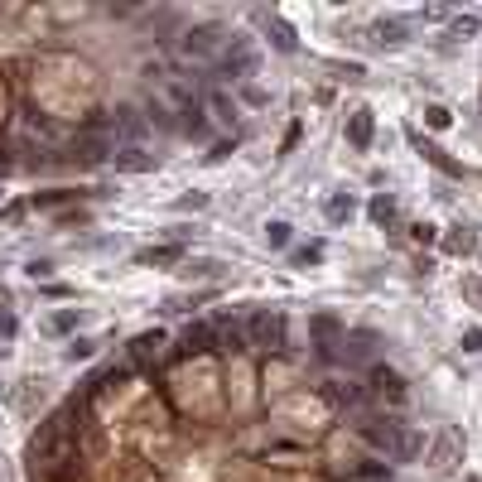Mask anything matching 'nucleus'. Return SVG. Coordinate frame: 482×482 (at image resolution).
<instances>
[{
  "label": "nucleus",
  "instance_id": "obj_18",
  "mask_svg": "<svg viewBox=\"0 0 482 482\" xmlns=\"http://www.w3.org/2000/svg\"><path fill=\"white\" fill-rule=\"evenodd\" d=\"M420 150H425V160L434 164V169H439V174H449V179H458V174H463V169H458V164L449 160V155H444V150H439V145H420Z\"/></svg>",
  "mask_w": 482,
  "mask_h": 482
},
{
  "label": "nucleus",
  "instance_id": "obj_12",
  "mask_svg": "<svg viewBox=\"0 0 482 482\" xmlns=\"http://www.w3.org/2000/svg\"><path fill=\"white\" fill-rule=\"evenodd\" d=\"M266 29H270V39H275V49H280V54H295V49H299L295 29L285 25V20H275V15H266Z\"/></svg>",
  "mask_w": 482,
  "mask_h": 482
},
{
  "label": "nucleus",
  "instance_id": "obj_23",
  "mask_svg": "<svg viewBox=\"0 0 482 482\" xmlns=\"http://www.w3.org/2000/svg\"><path fill=\"white\" fill-rule=\"evenodd\" d=\"M78 323H82V309H58L54 319H49V328H54V333H73Z\"/></svg>",
  "mask_w": 482,
  "mask_h": 482
},
{
  "label": "nucleus",
  "instance_id": "obj_24",
  "mask_svg": "<svg viewBox=\"0 0 482 482\" xmlns=\"http://www.w3.org/2000/svg\"><path fill=\"white\" fill-rule=\"evenodd\" d=\"M319 261H323V241H309L295 251V266H319Z\"/></svg>",
  "mask_w": 482,
  "mask_h": 482
},
{
  "label": "nucleus",
  "instance_id": "obj_9",
  "mask_svg": "<svg viewBox=\"0 0 482 482\" xmlns=\"http://www.w3.org/2000/svg\"><path fill=\"white\" fill-rule=\"evenodd\" d=\"M203 111L213 116L217 126H237V102H232L222 87H213V92H208V107H203Z\"/></svg>",
  "mask_w": 482,
  "mask_h": 482
},
{
  "label": "nucleus",
  "instance_id": "obj_21",
  "mask_svg": "<svg viewBox=\"0 0 482 482\" xmlns=\"http://www.w3.org/2000/svg\"><path fill=\"white\" fill-rule=\"evenodd\" d=\"M290 237H295V227H290V222H270V227H266L270 251H285V246H290Z\"/></svg>",
  "mask_w": 482,
  "mask_h": 482
},
{
  "label": "nucleus",
  "instance_id": "obj_30",
  "mask_svg": "<svg viewBox=\"0 0 482 482\" xmlns=\"http://www.w3.org/2000/svg\"><path fill=\"white\" fill-rule=\"evenodd\" d=\"M179 208H208V193H188V198H179Z\"/></svg>",
  "mask_w": 482,
  "mask_h": 482
},
{
  "label": "nucleus",
  "instance_id": "obj_33",
  "mask_svg": "<svg viewBox=\"0 0 482 482\" xmlns=\"http://www.w3.org/2000/svg\"><path fill=\"white\" fill-rule=\"evenodd\" d=\"M0 401H5V386H0Z\"/></svg>",
  "mask_w": 482,
  "mask_h": 482
},
{
  "label": "nucleus",
  "instance_id": "obj_10",
  "mask_svg": "<svg viewBox=\"0 0 482 482\" xmlns=\"http://www.w3.org/2000/svg\"><path fill=\"white\" fill-rule=\"evenodd\" d=\"M160 333H140V338H135L131 343V362L135 367H150V362H155V357H160Z\"/></svg>",
  "mask_w": 482,
  "mask_h": 482
},
{
  "label": "nucleus",
  "instance_id": "obj_35",
  "mask_svg": "<svg viewBox=\"0 0 482 482\" xmlns=\"http://www.w3.org/2000/svg\"><path fill=\"white\" fill-rule=\"evenodd\" d=\"M478 290H482V285H478Z\"/></svg>",
  "mask_w": 482,
  "mask_h": 482
},
{
  "label": "nucleus",
  "instance_id": "obj_22",
  "mask_svg": "<svg viewBox=\"0 0 482 482\" xmlns=\"http://www.w3.org/2000/svg\"><path fill=\"white\" fill-rule=\"evenodd\" d=\"M376 44H405V25L401 20H381L376 25Z\"/></svg>",
  "mask_w": 482,
  "mask_h": 482
},
{
  "label": "nucleus",
  "instance_id": "obj_6",
  "mask_svg": "<svg viewBox=\"0 0 482 482\" xmlns=\"http://www.w3.org/2000/svg\"><path fill=\"white\" fill-rule=\"evenodd\" d=\"M372 135H376V116L367 107H357L348 116V145H352V150H367V145H372Z\"/></svg>",
  "mask_w": 482,
  "mask_h": 482
},
{
  "label": "nucleus",
  "instance_id": "obj_16",
  "mask_svg": "<svg viewBox=\"0 0 482 482\" xmlns=\"http://www.w3.org/2000/svg\"><path fill=\"white\" fill-rule=\"evenodd\" d=\"M73 198H82L78 188H49V193H34L29 203H34V208H54V203H73Z\"/></svg>",
  "mask_w": 482,
  "mask_h": 482
},
{
  "label": "nucleus",
  "instance_id": "obj_17",
  "mask_svg": "<svg viewBox=\"0 0 482 482\" xmlns=\"http://www.w3.org/2000/svg\"><path fill=\"white\" fill-rule=\"evenodd\" d=\"M179 256H184L179 246H150V251H140V261H145V266H174Z\"/></svg>",
  "mask_w": 482,
  "mask_h": 482
},
{
  "label": "nucleus",
  "instance_id": "obj_27",
  "mask_svg": "<svg viewBox=\"0 0 482 482\" xmlns=\"http://www.w3.org/2000/svg\"><path fill=\"white\" fill-rule=\"evenodd\" d=\"M478 20H473V15H458V20H454V34H458V39H468V34H478Z\"/></svg>",
  "mask_w": 482,
  "mask_h": 482
},
{
  "label": "nucleus",
  "instance_id": "obj_28",
  "mask_svg": "<svg viewBox=\"0 0 482 482\" xmlns=\"http://www.w3.org/2000/svg\"><path fill=\"white\" fill-rule=\"evenodd\" d=\"M463 352H482V328H463Z\"/></svg>",
  "mask_w": 482,
  "mask_h": 482
},
{
  "label": "nucleus",
  "instance_id": "obj_5",
  "mask_svg": "<svg viewBox=\"0 0 482 482\" xmlns=\"http://www.w3.org/2000/svg\"><path fill=\"white\" fill-rule=\"evenodd\" d=\"M217 44H222V29L217 25H198V29L184 34V58H208Z\"/></svg>",
  "mask_w": 482,
  "mask_h": 482
},
{
  "label": "nucleus",
  "instance_id": "obj_11",
  "mask_svg": "<svg viewBox=\"0 0 482 482\" xmlns=\"http://www.w3.org/2000/svg\"><path fill=\"white\" fill-rule=\"evenodd\" d=\"M381 343L372 328H357V333H343V348H348V357H372V348Z\"/></svg>",
  "mask_w": 482,
  "mask_h": 482
},
{
  "label": "nucleus",
  "instance_id": "obj_13",
  "mask_svg": "<svg viewBox=\"0 0 482 482\" xmlns=\"http://www.w3.org/2000/svg\"><path fill=\"white\" fill-rule=\"evenodd\" d=\"M323 213H328V222H338V227H343V222H352V213H357V203H352L348 193H333V198L323 203Z\"/></svg>",
  "mask_w": 482,
  "mask_h": 482
},
{
  "label": "nucleus",
  "instance_id": "obj_19",
  "mask_svg": "<svg viewBox=\"0 0 482 482\" xmlns=\"http://www.w3.org/2000/svg\"><path fill=\"white\" fill-rule=\"evenodd\" d=\"M323 396H328V401L333 405H357V396H362V391H357V386H343V381H328V391H323Z\"/></svg>",
  "mask_w": 482,
  "mask_h": 482
},
{
  "label": "nucleus",
  "instance_id": "obj_26",
  "mask_svg": "<svg viewBox=\"0 0 482 482\" xmlns=\"http://www.w3.org/2000/svg\"><path fill=\"white\" fill-rule=\"evenodd\" d=\"M92 352H97V343H87V338H78V343L68 348V362H87Z\"/></svg>",
  "mask_w": 482,
  "mask_h": 482
},
{
  "label": "nucleus",
  "instance_id": "obj_20",
  "mask_svg": "<svg viewBox=\"0 0 482 482\" xmlns=\"http://www.w3.org/2000/svg\"><path fill=\"white\" fill-rule=\"evenodd\" d=\"M444 246H449V251H454V256H468V251H478V237H473V232H468V227H454V237L444 241Z\"/></svg>",
  "mask_w": 482,
  "mask_h": 482
},
{
  "label": "nucleus",
  "instance_id": "obj_31",
  "mask_svg": "<svg viewBox=\"0 0 482 482\" xmlns=\"http://www.w3.org/2000/svg\"><path fill=\"white\" fill-rule=\"evenodd\" d=\"M49 270H54V266H49V261H29V275H34V280H44Z\"/></svg>",
  "mask_w": 482,
  "mask_h": 482
},
{
  "label": "nucleus",
  "instance_id": "obj_4",
  "mask_svg": "<svg viewBox=\"0 0 482 482\" xmlns=\"http://www.w3.org/2000/svg\"><path fill=\"white\" fill-rule=\"evenodd\" d=\"M213 348H222V352H251V348H246V328H241L237 319H227V314H217V319H213Z\"/></svg>",
  "mask_w": 482,
  "mask_h": 482
},
{
  "label": "nucleus",
  "instance_id": "obj_14",
  "mask_svg": "<svg viewBox=\"0 0 482 482\" xmlns=\"http://www.w3.org/2000/svg\"><path fill=\"white\" fill-rule=\"evenodd\" d=\"M116 169H131V174H145V169H155V155H145V150H121V155H111Z\"/></svg>",
  "mask_w": 482,
  "mask_h": 482
},
{
  "label": "nucleus",
  "instance_id": "obj_2",
  "mask_svg": "<svg viewBox=\"0 0 482 482\" xmlns=\"http://www.w3.org/2000/svg\"><path fill=\"white\" fill-rule=\"evenodd\" d=\"M309 333H314V343H319V357H323V362H333L348 328L338 323V314H314V319H309Z\"/></svg>",
  "mask_w": 482,
  "mask_h": 482
},
{
  "label": "nucleus",
  "instance_id": "obj_29",
  "mask_svg": "<svg viewBox=\"0 0 482 482\" xmlns=\"http://www.w3.org/2000/svg\"><path fill=\"white\" fill-rule=\"evenodd\" d=\"M410 232H415V241H420V246H429V241H434V227H429V222H415Z\"/></svg>",
  "mask_w": 482,
  "mask_h": 482
},
{
  "label": "nucleus",
  "instance_id": "obj_32",
  "mask_svg": "<svg viewBox=\"0 0 482 482\" xmlns=\"http://www.w3.org/2000/svg\"><path fill=\"white\" fill-rule=\"evenodd\" d=\"M5 169H10V164H5V160H0V174H5Z\"/></svg>",
  "mask_w": 482,
  "mask_h": 482
},
{
  "label": "nucleus",
  "instance_id": "obj_1",
  "mask_svg": "<svg viewBox=\"0 0 482 482\" xmlns=\"http://www.w3.org/2000/svg\"><path fill=\"white\" fill-rule=\"evenodd\" d=\"M246 348H256V352L285 348V319H280L275 309H256V314L246 319Z\"/></svg>",
  "mask_w": 482,
  "mask_h": 482
},
{
  "label": "nucleus",
  "instance_id": "obj_7",
  "mask_svg": "<svg viewBox=\"0 0 482 482\" xmlns=\"http://www.w3.org/2000/svg\"><path fill=\"white\" fill-rule=\"evenodd\" d=\"M193 352H213V323H188L184 338H179V357H193Z\"/></svg>",
  "mask_w": 482,
  "mask_h": 482
},
{
  "label": "nucleus",
  "instance_id": "obj_8",
  "mask_svg": "<svg viewBox=\"0 0 482 482\" xmlns=\"http://www.w3.org/2000/svg\"><path fill=\"white\" fill-rule=\"evenodd\" d=\"M372 386H376V396H386V401H405V376L391 372V367H372Z\"/></svg>",
  "mask_w": 482,
  "mask_h": 482
},
{
  "label": "nucleus",
  "instance_id": "obj_15",
  "mask_svg": "<svg viewBox=\"0 0 482 482\" xmlns=\"http://www.w3.org/2000/svg\"><path fill=\"white\" fill-rule=\"evenodd\" d=\"M367 213H372V222H381V227L396 222V198H391V193H376L372 203H367Z\"/></svg>",
  "mask_w": 482,
  "mask_h": 482
},
{
  "label": "nucleus",
  "instance_id": "obj_3",
  "mask_svg": "<svg viewBox=\"0 0 482 482\" xmlns=\"http://www.w3.org/2000/svg\"><path fill=\"white\" fill-rule=\"evenodd\" d=\"M222 73L251 78V73H256V44H251V39H232V49L222 54Z\"/></svg>",
  "mask_w": 482,
  "mask_h": 482
},
{
  "label": "nucleus",
  "instance_id": "obj_25",
  "mask_svg": "<svg viewBox=\"0 0 482 482\" xmlns=\"http://www.w3.org/2000/svg\"><path fill=\"white\" fill-rule=\"evenodd\" d=\"M449 121H454V116H449V107H425V126H429V131H444Z\"/></svg>",
  "mask_w": 482,
  "mask_h": 482
},
{
  "label": "nucleus",
  "instance_id": "obj_34",
  "mask_svg": "<svg viewBox=\"0 0 482 482\" xmlns=\"http://www.w3.org/2000/svg\"><path fill=\"white\" fill-rule=\"evenodd\" d=\"M0 357H5V348H0Z\"/></svg>",
  "mask_w": 482,
  "mask_h": 482
}]
</instances>
